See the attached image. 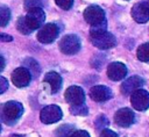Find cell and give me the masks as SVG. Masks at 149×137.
Listing matches in <instances>:
<instances>
[{
    "mask_svg": "<svg viewBox=\"0 0 149 137\" xmlns=\"http://www.w3.org/2000/svg\"><path fill=\"white\" fill-rule=\"evenodd\" d=\"M45 20V14L42 8H36L28 10L26 16H22L17 20L16 28L23 35H29L37 28H40Z\"/></svg>",
    "mask_w": 149,
    "mask_h": 137,
    "instance_id": "1",
    "label": "cell"
},
{
    "mask_svg": "<svg viewBox=\"0 0 149 137\" xmlns=\"http://www.w3.org/2000/svg\"><path fill=\"white\" fill-rule=\"evenodd\" d=\"M23 114V107L20 102L9 101L2 106L1 109V120L3 123L12 125L17 122V120Z\"/></svg>",
    "mask_w": 149,
    "mask_h": 137,
    "instance_id": "2",
    "label": "cell"
},
{
    "mask_svg": "<svg viewBox=\"0 0 149 137\" xmlns=\"http://www.w3.org/2000/svg\"><path fill=\"white\" fill-rule=\"evenodd\" d=\"M84 19L91 26H97V24L106 22V20H105V12L102 10V8H100V7L95 6V5L88 6L84 10Z\"/></svg>",
    "mask_w": 149,
    "mask_h": 137,
    "instance_id": "3",
    "label": "cell"
},
{
    "mask_svg": "<svg viewBox=\"0 0 149 137\" xmlns=\"http://www.w3.org/2000/svg\"><path fill=\"white\" fill-rule=\"evenodd\" d=\"M59 49L65 55H74L80 49V39L76 35H66L61 39Z\"/></svg>",
    "mask_w": 149,
    "mask_h": 137,
    "instance_id": "4",
    "label": "cell"
},
{
    "mask_svg": "<svg viewBox=\"0 0 149 137\" xmlns=\"http://www.w3.org/2000/svg\"><path fill=\"white\" fill-rule=\"evenodd\" d=\"M62 115H63V113L58 106L50 104V106L44 107L41 110L40 118H41L42 123H44V124H52L55 122H58L62 118Z\"/></svg>",
    "mask_w": 149,
    "mask_h": 137,
    "instance_id": "5",
    "label": "cell"
},
{
    "mask_svg": "<svg viewBox=\"0 0 149 137\" xmlns=\"http://www.w3.org/2000/svg\"><path fill=\"white\" fill-rule=\"evenodd\" d=\"M59 34V29L55 23H47L44 24L37 33V39L41 43L48 44L54 42Z\"/></svg>",
    "mask_w": 149,
    "mask_h": 137,
    "instance_id": "6",
    "label": "cell"
},
{
    "mask_svg": "<svg viewBox=\"0 0 149 137\" xmlns=\"http://www.w3.org/2000/svg\"><path fill=\"white\" fill-rule=\"evenodd\" d=\"M130 102L134 109L140 111L146 110L149 108V93L140 88L130 95Z\"/></svg>",
    "mask_w": 149,
    "mask_h": 137,
    "instance_id": "7",
    "label": "cell"
},
{
    "mask_svg": "<svg viewBox=\"0 0 149 137\" xmlns=\"http://www.w3.org/2000/svg\"><path fill=\"white\" fill-rule=\"evenodd\" d=\"M91 39H92L93 45L101 50L111 49L116 44V39H115L114 35H112L111 33H107V31L95 35V36H92Z\"/></svg>",
    "mask_w": 149,
    "mask_h": 137,
    "instance_id": "8",
    "label": "cell"
},
{
    "mask_svg": "<svg viewBox=\"0 0 149 137\" xmlns=\"http://www.w3.org/2000/svg\"><path fill=\"white\" fill-rule=\"evenodd\" d=\"M115 123L121 128H128L130 127L135 121V115L132 109L129 108H121L119 109L114 115Z\"/></svg>",
    "mask_w": 149,
    "mask_h": 137,
    "instance_id": "9",
    "label": "cell"
},
{
    "mask_svg": "<svg viewBox=\"0 0 149 137\" xmlns=\"http://www.w3.org/2000/svg\"><path fill=\"white\" fill-rule=\"evenodd\" d=\"M64 98H65L66 102L70 103L71 106L85 103L84 102V100H85V93H84V91L79 86H70L65 91Z\"/></svg>",
    "mask_w": 149,
    "mask_h": 137,
    "instance_id": "10",
    "label": "cell"
},
{
    "mask_svg": "<svg viewBox=\"0 0 149 137\" xmlns=\"http://www.w3.org/2000/svg\"><path fill=\"white\" fill-rule=\"evenodd\" d=\"M31 73L27 67H19L12 73V81L16 87H26L29 85Z\"/></svg>",
    "mask_w": 149,
    "mask_h": 137,
    "instance_id": "11",
    "label": "cell"
},
{
    "mask_svg": "<svg viewBox=\"0 0 149 137\" xmlns=\"http://www.w3.org/2000/svg\"><path fill=\"white\" fill-rule=\"evenodd\" d=\"M132 16L137 23H146L149 21V3L139 2L132 9Z\"/></svg>",
    "mask_w": 149,
    "mask_h": 137,
    "instance_id": "12",
    "label": "cell"
},
{
    "mask_svg": "<svg viewBox=\"0 0 149 137\" xmlns=\"http://www.w3.org/2000/svg\"><path fill=\"white\" fill-rule=\"evenodd\" d=\"M127 74V67L120 62H113L107 67V75L113 81H119L123 79Z\"/></svg>",
    "mask_w": 149,
    "mask_h": 137,
    "instance_id": "13",
    "label": "cell"
},
{
    "mask_svg": "<svg viewBox=\"0 0 149 137\" xmlns=\"http://www.w3.org/2000/svg\"><path fill=\"white\" fill-rule=\"evenodd\" d=\"M144 81L141 77L139 75H133L128 79H126L122 85H121V92L125 94V95H130L133 94L135 91L140 89L142 86H143Z\"/></svg>",
    "mask_w": 149,
    "mask_h": 137,
    "instance_id": "14",
    "label": "cell"
},
{
    "mask_svg": "<svg viewBox=\"0 0 149 137\" xmlns=\"http://www.w3.org/2000/svg\"><path fill=\"white\" fill-rule=\"evenodd\" d=\"M44 85L45 87H48V91L50 94H55L62 87V78L57 72L50 71L44 77Z\"/></svg>",
    "mask_w": 149,
    "mask_h": 137,
    "instance_id": "15",
    "label": "cell"
},
{
    "mask_svg": "<svg viewBox=\"0 0 149 137\" xmlns=\"http://www.w3.org/2000/svg\"><path fill=\"white\" fill-rule=\"evenodd\" d=\"M90 96L95 102H105L112 98V91L104 85H98L91 88Z\"/></svg>",
    "mask_w": 149,
    "mask_h": 137,
    "instance_id": "16",
    "label": "cell"
},
{
    "mask_svg": "<svg viewBox=\"0 0 149 137\" xmlns=\"http://www.w3.org/2000/svg\"><path fill=\"white\" fill-rule=\"evenodd\" d=\"M23 64H24V66L29 70V72L31 73V77H34V78L38 77V74H40V66H38L37 62H36L35 59H33V58H27V59H24Z\"/></svg>",
    "mask_w": 149,
    "mask_h": 137,
    "instance_id": "17",
    "label": "cell"
},
{
    "mask_svg": "<svg viewBox=\"0 0 149 137\" xmlns=\"http://www.w3.org/2000/svg\"><path fill=\"white\" fill-rule=\"evenodd\" d=\"M137 58L141 62H149V43H143L137 49Z\"/></svg>",
    "mask_w": 149,
    "mask_h": 137,
    "instance_id": "18",
    "label": "cell"
},
{
    "mask_svg": "<svg viewBox=\"0 0 149 137\" xmlns=\"http://www.w3.org/2000/svg\"><path fill=\"white\" fill-rule=\"evenodd\" d=\"M47 5L45 0H24V8L27 10L36 9V8H43Z\"/></svg>",
    "mask_w": 149,
    "mask_h": 137,
    "instance_id": "19",
    "label": "cell"
},
{
    "mask_svg": "<svg viewBox=\"0 0 149 137\" xmlns=\"http://www.w3.org/2000/svg\"><path fill=\"white\" fill-rule=\"evenodd\" d=\"M74 132L73 127L70 124L62 125L56 130V137H70Z\"/></svg>",
    "mask_w": 149,
    "mask_h": 137,
    "instance_id": "20",
    "label": "cell"
},
{
    "mask_svg": "<svg viewBox=\"0 0 149 137\" xmlns=\"http://www.w3.org/2000/svg\"><path fill=\"white\" fill-rule=\"evenodd\" d=\"M10 19V12L6 6H1L0 7V26L1 27H6L7 23L9 22Z\"/></svg>",
    "mask_w": 149,
    "mask_h": 137,
    "instance_id": "21",
    "label": "cell"
},
{
    "mask_svg": "<svg viewBox=\"0 0 149 137\" xmlns=\"http://www.w3.org/2000/svg\"><path fill=\"white\" fill-rule=\"evenodd\" d=\"M70 113L72 115H80V116H84V115H87L88 110H87V107L85 103H81V104H73L70 107Z\"/></svg>",
    "mask_w": 149,
    "mask_h": 137,
    "instance_id": "22",
    "label": "cell"
},
{
    "mask_svg": "<svg viewBox=\"0 0 149 137\" xmlns=\"http://www.w3.org/2000/svg\"><path fill=\"white\" fill-rule=\"evenodd\" d=\"M105 31H106V22L100 23V24H97V26H92L91 29H90L91 37L92 36H95V35H99V34H102Z\"/></svg>",
    "mask_w": 149,
    "mask_h": 137,
    "instance_id": "23",
    "label": "cell"
},
{
    "mask_svg": "<svg viewBox=\"0 0 149 137\" xmlns=\"http://www.w3.org/2000/svg\"><path fill=\"white\" fill-rule=\"evenodd\" d=\"M55 2L62 9H70L73 5V0H55Z\"/></svg>",
    "mask_w": 149,
    "mask_h": 137,
    "instance_id": "24",
    "label": "cell"
},
{
    "mask_svg": "<svg viewBox=\"0 0 149 137\" xmlns=\"http://www.w3.org/2000/svg\"><path fill=\"white\" fill-rule=\"evenodd\" d=\"M95 124H97V128L98 129H102V128H106L107 127L108 121L106 120L105 116H99L98 120H97V122H95Z\"/></svg>",
    "mask_w": 149,
    "mask_h": 137,
    "instance_id": "25",
    "label": "cell"
},
{
    "mask_svg": "<svg viewBox=\"0 0 149 137\" xmlns=\"http://www.w3.org/2000/svg\"><path fill=\"white\" fill-rule=\"evenodd\" d=\"M70 137H90V134L85 130H76Z\"/></svg>",
    "mask_w": 149,
    "mask_h": 137,
    "instance_id": "26",
    "label": "cell"
},
{
    "mask_svg": "<svg viewBox=\"0 0 149 137\" xmlns=\"http://www.w3.org/2000/svg\"><path fill=\"white\" fill-rule=\"evenodd\" d=\"M100 137H118V135L109 129H104L100 134Z\"/></svg>",
    "mask_w": 149,
    "mask_h": 137,
    "instance_id": "27",
    "label": "cell"
},
{
    "mask_svg": "<svg viewBox=\"0 0 149 137\" xmlns=\"http://www.w3.org/2000/svg\"><path fill=\"white\" fill-rule=\"evenodd\" d=\"M8 87V82L3 77H0V93H3Z\"/></svg>",
    "mask_w": 149,
    "mask_h": 137,
    "instance_id": "28",
    "label": "cell"
},
{
    "mask_svg": "<svg viewBox=\"0 0 149 137\" xmlns=\"http://www.w3.org/2000/svg\"><path fill=\"white\" fill-rule=\"evenodd\" d=\"M12 39H13L12 36H9V35H7V34H1V35H0V41H2V42H5V41L9 42V41H12Z\"/></svg>",
    "mask_w": 149,
    "mask_h": 137,
    "instance_id": "29",
    "label": "cell"
},
{
    "mask_svg": "<svg viewBox=\"0 0 149 137\" xmlns=\"http://www.w3.org/2000/svg\"><path fill=\"white\" fill-rule=\"evenodd\" d=\"M0 62H1V66H0V71H2V70H3V66H5V60H3V57H2V56L0 57Z\"/></svg>",
    "mask_w": 149,
    "mask_h": 137,
    "instance_id": "30",
    "label": "cell"
},
{
    "mask_svg": "<svg viewBox=\"0 0 149 137\" xmlns=\"http://www.w3.org/2000/svg\"><path fill=\"white\" fill-rule=\"evenodd\" d=\"M148 3H149V0H148Z\"/></svg>",
    "mask_w": 149,
    "mask_h": 137,
    "instance_id": "31",
    "label": "cell"
}]
</instances>
